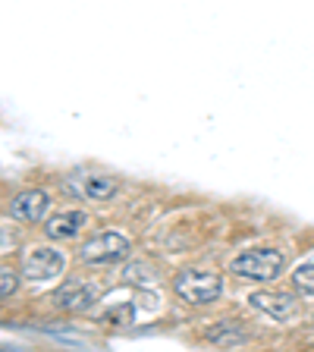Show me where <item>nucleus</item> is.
<instances>
[{
  "mask_svg": "<svg viewBox=\"0 0 314 352\" xmlns=\"http://www.w3.org/2000/svg\"><path fill=\"white\" fill-rule=\"evenodd\" d=\"M173 289L189 305H211L223 293V277L217 271H208V267H189V271L176 274Z\"/></svg>",
  "mask_w": 314,
  "mask_h": 352,
  "instance_id": "f257e3e1",
  "label": "nucleus"
},
{
  "mask_svg": "<svg viewBox=\"0 0 314 352\" xmlns=\"http://www.w3.org/2000/svg\"><path fill=\"white\" fill-rule=\"evenodd\" d=\"M47 211H51V195L44 189H25L19 195H13V201H10V217L25 220V223L44 220Z\"/></svg>",
  "mask_w": 314,
  "mask_h": 352,
  "instance_id": "423d86ee",
  "label": "nucleus"
},
{
  "mask_svg": "<svg viewBox=\"0 0 314 352\" xmlns=\"http://www.w3.org/2000/svg\"><path fill=\"white\" fill-rule=\"evenodd\" d=\"M229 271L242 280H255V283H267V280H277L283 271V252L271 249V245H261V249H249L236 255L229 261Z\"/></svg>",
  "mask_w": 314,
  "mask_h": 352,
  "instance_id": "f03ea898",
  "label": "nucleus"
},
{
  "mask_svg": "<svg viewBox=\"0 0 314 352\" xmlns=\"http://www.w3.org/2000/svg\"><path fill=\"white\" fill-rule=\"evenodd\" d=\"M293 286H295V293L314 296V261H305V264L295 267L293 271Z\"/></svg>",
  "mask_w": 314,
  "mask_h": 352,
  "instance_id": "9b49d317",
  "label": "nucleus"
},
{
  "mask_svg": "<svg viewBox=\"0 0 314 352\" xmlns=\"http://www.w3.org/2000/svg\"><path fill=\"white\" fill-rule=\"evenodd\" d=\"M16 289H19V271H16V267H10V264L0 261V299L13 296Z\"/></svg>",
  "mask_w": 314,
  "mask_h": 352,
  "instance_id": "f8f14e48",
  "label": "nucleus"
},
{
  "mask_svg": "<svg viewBox=\"0 0 314 352\" xmlns=\"http://www.w3.org/2000/svg\"><path fill=\"white\" fill-rule=\"evenodd\" d=\"M101 283L98 280H85V277H73L66 280L63 286H57L51 293V302L54 308H60V311H88L91 305H98V299H101Z\"/></svg>",
  "mask_w": 314,
  "mask_h": 352,
  "instance_id": "39448f33",
  "label": "nucleus"
},
{
  "mask_svg": "<svg viewBox=\"0 0 314 352\" xmlns=\"http://www.w3.org/2000/svg\"><path fill=\"white\" fill-rule=\"evenodd\" d=\"M66 189L73 192L76 198L82 201H107V198L117 195V179H110V176H98V173H88V176H73Z\"/></svg>",
  "mask_w": 314,
  "mask_h": 352,
  "instance_id": "0eeeda50",
  "label": "nucleus"
},
{
  "mask_svg": "<svg viewBox=\"0 0 314 352\" xmlns=\"http://www.w3.org/2000/svg\"><path fill=\"white\" fill-rule=\"evenodd\" d=\"M132 255V242L129 236H123L120 230H104V233L91 236L88 242H82L79 258L85 264L95 267H107V264H120Z\"/></svg>",
  "mask_w": 314,
  "mask_h": 352,
  "instance_id": "7ed1b4c3",
  "label": "nucleus"
},
{
  "mask_svg": "<svg viewBox=\"0 0 314 352\" xmlns=\"http://www.w3.org/2000/svg\"><path fill=\"white\" fill-rule=\"evenodd\" d=\"M66 252L54 249V245H35L22 258V277L32 283H44V280H57L66 271Z\"/></svg>",
  "mask_w": 314,
  "mask_h": 352,
  "instance_id": "20e7f679",
  "label": "nucleus"
},
{
  "mask_svg": "<svg viewBox=\"0 0 314 352\" xmlns=\"http://www.w3.org/2000/svg\"><path fill=\"white\" fill-rule=\"evenodd\" d=\"M205 337L211 340V343H217V346H239V343H245V340H249V333L242 330V324L220 321V324H211V327H208Z\"/></svg>",
  "mask_w": 314,
  "mask_h": 352,
  "instance_id": "9d476101",
  "label": "nucleus"
},
{
  "mask_svg": "<svg viewBox=\"0 0 314 352\" xmlns=\"http://www.w3.org/2000/svg\"><path fill=\"white\" fill-rule=\"evenodd\" d=\"M85 227H88V214L69 208V211H60L44 220V236H47V239H73V236H79Z\"/></svg>",
  "mask_w": 314,
  "mask_h": 352,
  "instance_id": "6e6552de",
  "label": "nucleus"
},
{
  "mask_svg": "<svg viewBox=\"0 0 314 352\" xmlns=\"http://www.w3.org/2000/svg\"><path fill=\"white\" fill-rule=\"evenodd\" d=\"M249 305L264 311V315L277 318V321H286V318L295 311V296L289 293H273V289H261V293L249 296Z\"/></svg>",
  "mask_w": 314,
  "mask_h": 352,
  "instance_id": "1a4fd4ad",
  "label": "nucleus"
}]
</instances>
